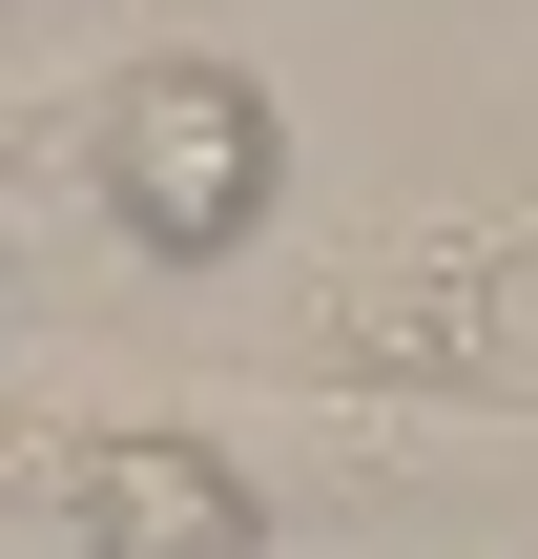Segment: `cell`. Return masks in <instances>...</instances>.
Here are the masks:
<instances>
[{
  "instance_id": "3",
  "label": "cell",
  "mask_w": 538,
  "mask_h": 559,
  "mask_svg": "<svg viewBox=\"0 0 538 559\" xmlns=\"http://www.w3.org/2000/svg\"><path fill=\"white\" fill-rule=\"evenodd\" d=\"M62 559H270V477L228 436H104L62 498Z\"/></svg>"
},
{
  "instance_id": "1",
  "label": "cell",
  "mask_w": 538,
  "mask_h": 559,
  "mask_svg": "<svg viewBox=\"0 0 538 559\" xmlns=\"http://www.w3.org/2000/svg\"><path fill=\"white\" fill-rule=\"evenodd\" d=\"M311 353H332V373H415V394L538 415V207H435V228L332 249Z\"/></svg>"
},
{
  "instance_id": "2",
  "label": "cell",
  "mask_w": 538,
  "mask_h": 559,
  "mask_svg": "<svg viewBox=\"0 0 538 559\" xmlns=\"http://www.w3.org/2000/svg\"><path fill=\"white\" fill-rule=\"evenodd\" d=\"M104 207H124V249L145 270H228L249 228H270V187H290V124H270V83L249 62H207V41H166V62H124L104 83Z\"/></svg>"
}]
</instances>
